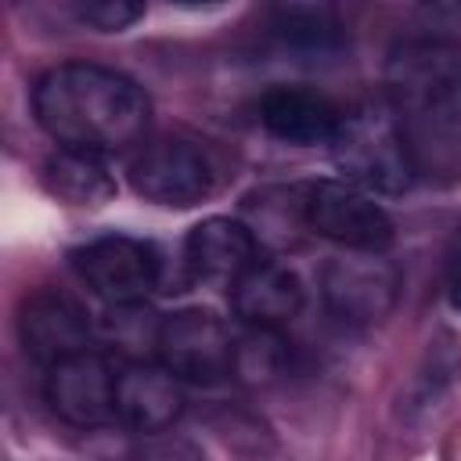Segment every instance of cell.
<instances>
[{
    "mask_svg": "<svg viewBox=\"0 0 461 461\" xmlns=\"http://www.w3.org/2000/svg\"><path fill=\"white\" fill-rule=\"evenodd\" d=\"M328 148L335 169L360 191L403 194L418 176L403 126L389 101H360L342 112Z\"/></svg>",
    "mask_w": 461,
    "mask_h": 461,
    "instance_id": "obj_3",
    "label": "cell"
},
{
    "mask_svg": "<svg viewBox=\"0 0 461 461\" xmlns=\"http://www.w3.org/2000/svg\"><path fill=\"white\" fill-rule=\"evenodd\" d=\"M457 382H461V335L443 328L429 339L425 357L403 389V414L407 418L432 414L457 389Z\"/></svg>",
    "mask_w": 461,
    "mask_h": 461,
    "instance_id": "obj_15",
    "label": "cell"
},
{
    "mask_svg": "<svg viewBox=\"0 0 461 461\" xmlns=\"http://www.w3.org/2000/svg\"><path fill=\"white\" fill-rule=\"evenodd\" d=\"M76 14H79V22L101 29V32H122L144 18V7L130 4V0H90V4H79Z\"/></svg>",
    "mask_w": 461,
    "mask_h": 461,
    "instance_id": "obj_20",
    "label": "cell"
},
{
    "mask_svg": "<svg viewBox=\"0 0 461 461\" xmlns=\"http://www.w3.org/2000/svg\"><path fill=\"white\" fill-rule=\"evenodd\" d=\"M288 371V342L281 328H249L234 335V367L230 375L245 385H270Z\"/></svg>",
    "mask_w": 461,
    "mask_h": 461,
    "instance_id": "obj_18",
    "label": "cell"
},
{
    "mask_svg": "<svg viewBox=\"0 0 461 461\" xmlns=\"http://www.w3.org/2000/svg\"><path fill=\"white\" fill-rule=\"evenodd\" d=\"M299 216L321 238L349 252H382L393 245L389 212L346 180H313L299 191Z\"/></svg>",
    "mask_w": 461,
    "mask_h": 461,
    "instance_id": "obj_4",
    "label": "cell"
},
{
    "mask_svg": "<svg viewBox=\"0 0 461 461\" xmlns=\"http://www.w3.org/2000/svg\"><path fill=\"white\" fill-rule=\"evenodd\" d=\"M184 411V389L180 378L151 360H130L115 375V418L140 432H166Z\"/></svg>",
    "mask_w": 461,
    "mask_h": 461,
    "instance_id": "obj_10",
    "label": "cell"
},
{
    "mask_svg": "<svg viewBox=\"0 0 461 461\" xmlns=\"http://www.w3.org/2000/svg\"><path fill=\"white\" fill-rule=\"evenodd\" d=\"M447 303L454 313H461V245L454 249L450 267H447Z\"/></svg>",
    "mask_w": 461,
    "mask_h": 461,
    "instance_id": "obj_22",
    "label": "cell"
},
{
    "mask_svg": "<svg viewBox=\"0 0 461 461\" xmlns=\"http://www.w3.org/2000/svg\"><path fill=\"white\" fill-rule=\"evenodd\" d=\"M32 112L65 151L101 158L137 144L151 122L144 86L94 61H65L43 72L32 90Z\"/></svg>",
    "mask_w": 461,
    "mask_h": 461,
    "instance_id": "obj_1",
    "label": "cell"
},
{
    "mask_svg": "<svg viewBox=\"0 0 461 461\" xmlns=\"http://www.w3.org/2000/svg\"><path fill=\"white\" fill-rule=\"evenodd\" d=\"M230 306L249 328H281L303 306V281L285 263L256 259L230 285Z\"/></svg>",
    "mask_w": 461,
    "mask_h": 461,
    "instance_id": "obj_14",
    "label": "cell"
},
{
    "mask_svg": "<svg viewBox=\"0 0 461 461\" xmlns=\"http://www.w3.org/2000/svg\"><path fill=\"white\" fill-rule=\"evenodd\" d=\"M115 375L119 371H112L108 357L83 349L47 367L43 396L65 425L97 429L115 418Z\"/></svg>",
    "mask_w": 461,
    "mask_h": 461,
    "instance_id": "obj_9",
    "label": "cell"
},
{
    "mask_svg": "<svg viewBox=\"0 0 461 461\" xmlns=\"http://www.w3.org/2000/svg\"><path fill=\"white\" fill-rule=\"evenodd\" d=\"M400 295V270L382 252H342L321 270V299L342 324H378Z\"/></svg>",
    "mask_w": 461,
    "mask_h": 461,
    "instance_id": "obj_6",
    "label": "cell"
},
{
    "mask_svg": "<svg viewBox=\"0 0 461 461\" xmlns=\"http://www.w3.org/2000/svg\"><path fill=\"white\" fill-rule=\"evenodd\" d=\"M76 274L94 295L112 306L140 303L162 277V259L151 241L130 234H101L72 252Z\"/></svg>",
    "mask_w": 461,
    "mask_h": 461,
    "instance_id": "obj_7",
    "label": "cell"
},
{
    "mask_svg": "<svg viewBox=\"0 0 461 461\" xmlns=\"http://www.w3.org/2000/svg\"><path fill=\"white\" fill-rule=\"evenodd\" d=\"M155 353L158 364L169 367L180 382L212 385L234 367V335L212 310L191 306L162 321Z\"/></svg>",
    "mask_w": 461,
    "mask_h": 461,
    "instance_id": "obj_8",
    "label": "cell"
},
{
    "mask_svg": "<svg viewBox=\"0 0 461 461\" xmlns=\"http://www.w3.org/2000/svg\"><path fill=\"white\" fill-rule=\"evenodd\" d=\"M270 32L295 50H335L342 43V22L324 4H281L270 14Z\"/></svg>",
    "mask_w": 461,
    "mask_h": 461,
    "instance_id": "obj_17",
    "label": "cell"
},
{
    "mask_svg": "<svg viewBox=\"0 0 461 461\" xmlns=\"http://www.w3.org/2000/svg\"><path fill=\"white\" fill-rule=\"evenodd\" d=\"M385 94L414 169L461 173V47L447 40H403L385 61Z\"/></svg>",
    "mask_w": 461,
    "mask_h": 461,
    "instance_id": "obj_2",
    "label": "cell"
},
{
    "mask_svg": "<svg viewBox=\"0 0 461 461\" xmlns=\"http://www.w3.org/2000/svg\"><path fill=\"white\" fill-rule=\"evenodd\" d=\"M43 184L54 198L68 205H101L115 194V180L108 176V166L101 155L86 151H58L43 166Z\"/></svg>",
    "mask_w": 461,
    "mask_h": 461,
    "instance_id": "obj_16",
    "label": "cell"
},
{
    "mask_svg": "<svg viewBox=\"0 0 461 461\" xmlns=\"http://www.w3.org/2000/svg\"><path fill=\"white\" fill-rule=\"evenodd\" d=\"M148 317H151V313H148V310H140V303L112 306L108 331L115 335V342H119V346H140V342H144V335L158 339V328H162V321H158V324H151Z\"/></svg>",
    "mask_w": 461,
    "mask_h": 461,
    "instance_id": "obj_21",
    "label": "cell"
},
{
    "mask_svg": "<svg viewBox=\"0 0 461 461\" xmlns=\"http://www.w3.org/2000/svg\"><path fill=\"white\" fill-rule=\"evenodd\" d=\"M256 263V234L241 220L209 216L191 227L184 241V267L191 281L202 285H234Z\"/></svg>",
    "mask_w": 461,
    "mask_h": 461,
    "instance_id": "obj_12",
    "label": "cell"
},
{
    "mask_svg": "<svg viewBox=\"0 0 461 461\" xmlns=\"http://www.w3.org/2000/svg\"><path fill=\"white\" fill-rule=\"evenodd\" d=\"M126 173H130V187L140 198L155 205H169V209H187L209 198L216 187L209 155L198 144L176 140V137H158V140L140 144Z\"/></svg>",
    "mask_w": 461,
    "mask_h": 461,
    "instance_id": "obj_5",
    "label": "cell"
},
{
    "mask_svg": "<svg viewBox=\"0 0 461 461\" xmlns=\"http://www.w3.org/2000/svg\"><path fill=\"white\" fill-rule=\"evenodd\" d=\"M18 335L32 360L58 364L72 353L90 349V321L76 299L61 292H32L18 310Z\"/></svg>",
    "mask_w": 461,
    "mask_h": 461,
    "instance_id": "obj_11",
    "label": "cell"
},
{
    "mask_svg": "<svg viewBox=\"0 0 461 461\" xmlns=\"http://www.w3.org/2000/svg\"><path fill=\"white\" fill-rule=\"evenodd\" d=\"M130 461H205L202 447L191 443L187 436H176V432H151L144 436L133 450H130Z\"/></svg>",
    "mask_w": 461,
    "mask_h": 461,
    "instance_id": "obj_19",
    "label": "cell"
},
{
    "mask_svg": "<svg viewBox=\"0 0 461 461\" xmlns=\"http://www.w3.org/2000/svg\"><path fill=\"white\" fill-rule=\"evenodd\" d=\"M339 108L306 86H270L259 101V122L270 137L310 148V144H331L339 126Z\"/></svg>",
    "mask_w": 461,
    "mask_h": 461,
    "instance_id": "obj_13",
    "label": "cell"
}]
</instances>
